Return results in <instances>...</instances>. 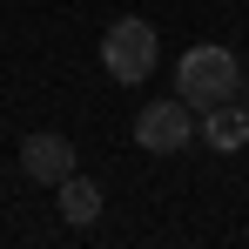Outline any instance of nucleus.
Wrapping results in <instances>:
<instances>
[{"label":"nucleus","mask_w":249,"mask_h":249,"mask_svg":"<svg viewBox=\"0 0 249 249\" xmlns=\"http://www.w3.org/2000/svg\"><path fill=\"white\" fill-rule=\"evenodd\" d=\"M236 88H243V61L229 47H215V41L189 47L182 68H175V94L189 108H222V101H236Z\"/></svg>","instance_id":"f257e3e1"},{"label":"nucleus","mask_w":249,"mask_h":249,"mask_svg":"<svg viewBox=\"0 0 249 249\" xmlns=\"http://www.w3.org/2000/svg\"><path fill=\"white\" fill-rule=\"evenodd\" d=\"M101 61H108V74L115 81H148L155 74V27L148 20H115L108 34H101Z\"/></svg>","instance_id":"f03ea898"},{"label":"nucleus","mask_w":249,"mask_h":249,"mask_svg":"<svg viewBox=\"0 0 249 249\" xmlns=\"http://www.w3.org/2000/svg\"><path fill=\"white\" fill-rule=\"evenodd\" d=\"M189 101L175 94V101H148L142 115H135V148H148V155H175V148H189Z\"/></svg>","instance_id":"7ed1b4c3"},{"label":"nucleus","mask_w":249,"mask_h":249,"mask_svg":"<svg viewBox=\"0 0 249 249\" xmlns=\"http://www.w3.org/2000/svg\"><path fill=\"white\" fill-rule=\"evenodd\" d=\"M20 168H27L34 182H61V175H74V142L54 135V128H41V135L20 142Z\"/></svg>","instance_id":"20e7f679"},{"label":"nucleus","mask_w":249,"mask_h":249,"mask_svg":"<svg viewBox=\"0 0 249 249\" xmlns=\"http://www.w3.org/2000/svg\"><path fill=\"white\" fill-rule=\"evenodd\" d=\"M202 135H209V148H243V142H249V115L236 108V101L202 108Z\"/></svg>","instance_id":"39448f33"},{"label":"nucleus","mask_w":249,"mask_h":249,"mask_svg":"<svg viewBox=\"0 0 249 249\" xmlns=\"http://www.w3.org/2000/svg\"><path fill=\"white\" fill-rule=\"evenodd\" d=\"M54 189H61V215H68V222H74V229H81V222H94V215H101V189H94V182H88V175H61V182H54Z\"/></svg>","instance_id":"423d86ee"}]
</instances>
